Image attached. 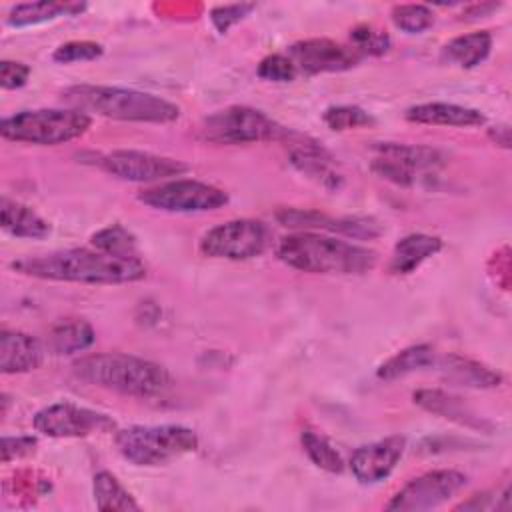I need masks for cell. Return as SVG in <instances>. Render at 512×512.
Instances as JSON below:
<instances>
[{
  "mask_svg": "<svg viewBox=\"0 0 512 512\" xmlns=\"http://www.w3.org/2000/svg\"><path fill=\"white\" fill-rule=\"evenodd\" d=\"M406 448L404 436H388L384 440L364 444L354 450L350 468L360 484H376L392 474Z\"/></svg>",
  "mask_w": 512,
  "mask_h": 512,
  "instance_id": "obj_15",
  "label": "cell"
},
{
  "mask_svg": "<svg viewBox=\"0 0 512 512\" xmlns=\"http://www.w3.org/2000/svg\"><path fill=\"white\" fill-rule=\"evenodd\" d=\"M92 246L104 254L118 258H138L136 238L122 226L110 224L92 236Z\"/></svg>",
  "mask_w": 512,
  "mask_h": 512,
  "instance_id": "obj_30",
  "label": "cell"
},
{
  "mask_svg": "<svg viewBox=\"0 0 512 512\" xmlns=\"http://www.w3.org/2000/svg\"><path fill=\"white\" fill-rule=\"evenodd\" d=\"M466 486V476L458 470H432L410 480L386 504V510L418 512L436 508L454 498Z\"/></svg>",
  "mask_w": 512,
  "mask_h": 512,
  "instance_id": "obj_11",
  "label": "cell"
},
{
  "mask_svg": "<svg viewBox=\"0 0 512 512\" xmlns=\"http://www.w3.org/2000/svg\"><path fill=\"white\" fill-rule=\"evenodd\" d=\"M412 398L422 410L436 414L440 418H446L450 422H456L460 426H466L472 430H490L492 428L490 422L480 418L462 398L448 394L444 390L422 388V390H416Z\"/></svg>",
  "mask_w": 512,
  "mask_h": 512,
  "instance_id": "obj_16",
  "label": "cell"
},
{
  "mask_svg": "<svg viewBox=\"0 0 512 512\" xmlns=\"http://www.w3.org/2000/svg\"><path fill=\"white\" fill-rule=\"evenodd\" d=\"M444 242L438 236L414 232L400 238L392 250L390 272L392 274H412L422 262L432 258L442 250Z\"/></svg>",
  "mask_w": 512,
  "mask_h": 512,
  "instance_id": "obj_21",
  "label": "cell"
},
{
  "mask_svg": "<svg viewBox=\"0 0 512 512\" xmlns=\"http://www.w3.org/2000/svg\"><path fill=\"white\" fill-rule=\"evenodd\" d=\"M488 136H490L492 142H496V144L502 146V148H508V146H510V128H508L506 124H502V126H492V128L488 130Z\"/></svg>",
  "mask_w": 512,
  "mask_h": 512,
  "instance_id": "obj_40",
  "label": "cell"
},
{
  "mask_svg": "<svg viewBox=\"0 0 512 512\" xmlns=\"http://www.w3.org/2000/svg\"><path fill=\"white\" fill-rule=\"evenodd\" d=\"M104 52L102 44L92 42V40H72L62 46H58L52 54V58L60 64H70V62H84V60H96Z\"/></svg>",
  "mask_w": 512,
  "mask_h": 512,
  "instance_id": "obj_34",
  "label": "cell"
},
{
  "mask_svg": "<svg viewBox=\"0 0 512 512\" xmlns=\"http://www.w3.org/2000/svg\"><path fill=\"white\" fill-rule=\"evenodd\" d=\"M118 452L134 466H160L198 448V436L192 428L180 424L130 426L116 430Z\"/></svg>",
  "mask_w": 512,
  "mask_h": 512,
  "instance_id": "obj_6",
  "label": "cell"
},
{
  "mask_svg": "<svg viewBox=\"0 0 512 512\" xmlns=\"http://www.w3.org/2000/svg\"><path fill=\"white\" fill-rule=\"evenodd\" d=\"M434 362H436L434 350L428 344H416L388 358L384 364H380L376 374L380 380H396L406 374L418 372L422 368H432Z\"/></svg>",
  "mask_w": 512,
  "mask_h": 512,
  "instance_id": "obj_27",
  "label": "cell"
},
{
  "mask_svg": "<svg viewBox=\"0 0 512 512\" xmlns=\"http://www.w3.org/2000/svg\"><path fill=\"white\" fill-rule=\"evenodd\" d=\"M84 4H74V2H26V4H16L10 12L6 22L10 26H30V24H42L60 16H76L84 10Z\"/></svg>",
  "mask_w": 512,
  "mask_h": 512,
  "instance_id": "obj_26",
  "label": "cell"
},
{
  "mask_svg": "<svg viewBox=\"0 0 512 512\" xmlns=\"http://www.w3.org/2000/svg\"><path fill=\"white\" fill-rule=\"evenodd\" d=\"M20 274L82 284H126L146 276V266L140 258H118L100 250L70 248L44 256H26L12 262Z\"/></svg>",
  "mask_w": 512,
  "mask_h": 512,
  "instance_id": "obj_1",
  "label": "cell"
},
{
  "mask_svg": "<svg viewBox=\"0 0 512 512\" xmlns=\"http://www.w3.org/2000/svg\"><path fill=\"white\" fill-rule=\"evenodd\" d=\"M270 228L252 218L228 220L210 228L200 240V252L222 260H250L270 246Z\"/></svg>",
  "mask_w": 512,
  "mask_h": 512,
  "instance_id": "obj_8",
  "label": "cell"
},
{
  "mask_svg": "<svg viewBox=\"0 0 512 512\" xmlns=\"http://www.w3.org/2000/svg\"><path fill=\"white\" fill-rule=\"evenodd\" d=\"M38 442L34 436H6L2 438V462L8 464L14 458L28 456L36 450Z\"/></svg>",
  "mask_w": 512,
  "mask_h": 512,
  "instance_id": "obj_39",
  "label": "cell"
},
{
  "mask_svg": "<svg viewBox=\"0 0 512 512\" xmlns=\"http://www.w3.org/2000/svg\"><path fill=\"white\" fill-rule=\"evenodd\" d=\"M300 442H302V448H304L306 456L320 470H326V472H332V474H340L344 470L342 456L322 434H318L314 430H304L302 436H300Z\"/></svg>",
  "mask_w": 512,
  "mask_h": 512,
  "instance_id": "obj_29",
  "label": "cell"
},
{
  "mask_svg": "<svg viewBox=\"0 0 512 512\" xmlns=\"http://www.w3.org/2000/svg\"><path fill=\"white\" fill-rule=\"evenodd\" d=\"M92 118L76 108L22 110L0 122V134L12 142L56 146L88 132Z\"/></svg>",
  "mask_w": 512,
  "mask_h": 512,
  "instance_id": "obj_5",
  "label": "cell"
},
{
  "mask_svg": "<svg viewBox=\"0 0 512 512\" xmlns=\"http://www.w3.org/2000/svg\"><path fill=\"white\" fill-rule=\"evenodd\" d=\"M62 100L76 110L124 122L168 124L180 118V108L150 92L118 86L76 84L62 90Z\"/></svg>",
  "mask_w": 512,
  "mask_h": 512,
  "instance_id": "obj_3",
  "label": "cell"
},
{
  "mask_svg": "<svg viewBox=\"0 0 512 512\" xmlns=\"http://www.w3.org/2000/svg\"><path fill=\"white\" fill-rule=\"evenodd\" d=\"M44 350L36 338L26 332L8 330L0 332V372L22 374L40 368Z\"/></svg>",
  "mask_w": 512,
  "mask_h": 512,
  "instance_id": "obj_17",
  "label": "cell"
},
{
  "mask_svg": "<svg viewBox=\"0 0 512 512\" xmlns=\"http://www.w3.org/2000/svg\"><path fill=\"white\" fill-rule=\"evenodd\" d=\"M0 224L8 234L30 240L46 238L52 230L50 224L42 216H38L30 206L10 200L6 196H2L0 200Z\"/></svg>",
  "mask_w": 512,
  "mask_h": 512,
  "instance_id": "obj_23",
  "label": "cell"
},
{
  "mask_svg": "<svg viewBox=\"0 0 512 512\" xmlns=\"http://www.w3.org/2000/svg\"><path fill=\"white\" fill-rule=\"evenodd\" d=\"M322 120L334 132H344V130H354V128L376 124L372 114H368L364 108L352 106V104L326 108L322 114Z\"/></svg>",
  "mask_w": 512,
  "mask_h": 512,
  "instance_id": "obj_31",
  "label": "cell"
},
{
  "mask_svg": "<svg viewBox=\"0 0 512 512\" xmlns=\"http://www.w3.org/2000/svg\"><path fill=\"white\" fill-rule=\"evenodd\" d=\"M28 76H30V66L14 60L0 62V86L4 90L22 88L28 82Z\"/></svg>",
  "mask_w": 512,
  "mask_h": 512,
  "instance_id": "obj_38",
  "label": "cell"
},
{
  "mask_svg": "<svg viewBox=\"0 0 512 512\" xmlns=\"http://www.w3.org/2000/svg\"><path fill=\"white\" fill-rule=\"evenodd\" d=\"M378 156L396 162L406 168L410 174H418L424 170H436L444 164V154L430 146L418 144H400V142H380L374 146Z\"/></svg>",
  "mask_w": 512,
  "mask_h": 512,
  "instance_id": "obj_22",
  "label": "cell"
},
{
  "mask_svg": "<svg viewBox=\"0 0 512 512\" xmlns=\"http://www.w3.org/2000/svg\"><path fill=\"white\" fill-rule=\"evenodd\" d=\"M390 18L406 34H420L434 24V12L426 4H398L392 8Z\"/></svg>",
  "mask_w": 512,
  "mask_h": 512,
  "instance_id": "obj_32",
  "label": "cell"
},
{
  "mask_svg": "<svg viewBox=\"0 0 512 512\" xmlns=\"http://www.w3.org/2000/svg\"><path fill=\"white\" fill-rule=\"evenodd\" d=\"M352 38V48L360 54V56H380L384 52H388L390 48V36L374 26L368 24H360L350 32Z\"/></svg>",
  "mask_w": 512,
  "mask_h": 512,
  "instance_id": "obj_33",
  "label": "cell"
},
{
  "mask_svg": "<svg viewBox=\"0 0 512 512\" xmlns=\"http://www.w3.org/2000/svg\"><path fill=\"white\" fill-rule=\"evenodd\" d=\"M438 366V370L442 372V378L450 384L456 386H464V388H496L502 382V376L488 368L486 364L472 360V358H464L458 354H448L442 356L440 360L434 362Z\"/></svg>",
  "mask_w": 512,
  "mask_h": 512,
  "instance_id": "obj_19",
  "label": "cell"
},
{
  "mask_svg": "<svg viewBox=\"0 0 512 512\" xmlns=\"http://www.w3.org/2000/svg\"><path fill=\"white\" fill-rule=\"evenodd\" d=\"M32 426L36 432L50 438H84L116 430V422L108 414L72 402H56L38 410L32 418Z\"/></svg>",
  "mask_w": 512,
  "mask_h": 512,
  "instance_id": "obj_10",
  "label": "cell"
},
{
  "mask_svg": "<svg viewBox=\"0 0 512 512\" xmlns=\"http://www.w3.org/2000/svg\"><path fill=\"white\" fill-rule=\"evenodd\" d=\"M138 200L154 210L192 214L222 208L228 202V194L222 188L200 180L176 178L142 190L138 194Z\"/></svg>",
  "mask_w": 512,
  "mask_h": 512,
  "instance_id": "obj_9",
  "label": "cell"
},
{
  "mask_svg": "<svg viewBox=\"0 0 512 512\" xmlns=\"http://www.w3.org/2000/svg\"><path fill=\"white\" fill-rule=\"evenodd\" d=\"M406 120L416 124L430 126H454V128H472L486 122L484 114L476 108L452 104V102H426L416 104L406 110Z\"/></svg>",
  "mask_w": 512,
  "mask_h": 512,
  "instance_id": "obj_18",
  "label": "cell"
},
{
  "mask_svg": "<svg viewBox=\"0 0 512 512\" xmlns=\"http://www.w3.org/2000/svg\"><path fill=\"white\" fill-rule=\"evenodd\" d=\"M92 492L96 508L102 512L140 510V504L132 498V494L120 484V480L112 472H98L92 482Z\"/></svg>",
  "mask_w": 512,
  "mask_h": 512,
  "instance_id": "obj_28",
  "label": "cell"
},
{
  "mask_svg": "<svg viewBox=\"0 0 512 512\" xmlns=\"http://www.w3.org/2000/svg\"><path fill=\"white\" fill-rule=\"evenodd\" d=\"M48 340L54 354H76L90 348L96 340V334L86 320L66 318L52 326Z\"/></svg>",
  "mask_w": 512,
  "mask_h": 512,
  "instance_id": "obj_25",
  "label": "cell"
},
{
  "mask_svg": "<svg viewBox=\"0 0 512 512\" xmlns=\"http://www.w3.org/2000/svg\"><path fill=\"white\" fill-rule=\"evenodd\" d=\"M492 48V36L486 30L456 36L442 48V58L460 68H474L484 62Z\"/></svg>",
  "mask_w": 512,
  "mask_h": 512,
  "instance_id": "obj_24",
  "label": "cell"
},
{
  "mask_svg": "<svg viewBox=\"0 0 512 512\" xmlns=\"http://www.w3.org/2000/svg\"><path fill=\"white\" fill-rule=\"evenodd\" d=\"M286 130L264 112L250 106H228L206 116L198 136L210 144H252L278 140Z\"/></svg>",
  "mask_w": 512,
  "mask_h": 512,
  "instance_id": "obj_7",
  "label": "cell"
},
{
  "mask_svg": "<svg viewBox=\"0 0 512 512\" xmlns=\"http://www.w3.org/2000/svg\"><path fill=\"white\" fill-rule=\"evenodd\" d=\"M98 166L128 182H156L188 172V164L142 150H114L98 158Z\"/></svg>",
  "mask_w": 512,
  "mask_h": 512,
  "instance_id": "obj_12",
  "label": "cell"
},
{
  "mask_svg": "<svg viewBox=\"0 0 512 512\" xmlns=\"http://www.w3.org/2000/svg\"><path fill=\"white\" fill-rule=\"evenodd\" d=\"M256 74L268 82H292L298 76L292 60L284 54H270L260 60Z\"/></svg>",
  "mask_w": 512,
  "mask_h": 512,
  "instance_id": "obj_35",
  "label": "cell"
},
{
  "mask_svg": "<svg viewBox=\"0 0 512 512\" xmlns=\"http://www.w3.org/2000/svg\"><path fill=\"white\" fill-rule=\"evenodd\" d=\"M276 220L288 228L306 230V232L318 228V230L338 232L356 240H370L382 234V226L372 218H362V216L332 218L328 214H322L318 210H308V208H280L276 212Z\"/></svg>",
  "mask_w": 512,
  "mask_h": 512,
  "instance_id": "obj_14",
  "label": "cell"
},
{
  "mask_svg": "<svg viewBox=\"0 0 512 512\" xmlns=\"http://www.w3.org/2000/svg\"><path fill=\"white\" fill-rule=\"evenodd\" d=\"M290 162L300 174H304L306 178H310L312 182L330 192L340 190L344 182L342 174L336 172V168L332 166L330 154L314 144H302L294 148L290 152Z\"/></svg>",
  "mask_w": 512,
  "mask_h": 512,
  "instance_id": "obj_20",
  "label": "cell"
},
{
  "mask_svg": "<svg viewBox=\"0 0 512 512\" xmlns=\"http://www.w3.org/2000/svg\"><path fill=\"white\" fill-rule=\"evenodd\" d=\"M256 8V4H230V6H216L210 12V20L214 24V28L224 34L228 32V28L236 22H240L248 12H252Z\"/></svg>",
  "mask_w": 512,
  "mask_h": 512,
  "instance_id": "obj_36",
  "label": "cell"
},
{
  "mask_svg": "<svg viewBox=\"0 0 512 512\" xmlns=\"http://www.w3.org/2000/svg\"><path fill=\"white\" fill-rule=\"evenodd\" d=\"M288 58L294 68L304 74H324V72H344L360 62V54L344 44L328 38H308L292 44L288 48Z\"/></svg>",
  "mask_w": 512,
  "mask_h": 512,
  "instance_id": "obj_13",
  "label": "cell"
},
{
  "mask_svg": "<svg viewBox=\"0 0 512 512\" xmlns=\"http://www.w3.org/2000/svg\"><path fill=\"white\" fill-rule=\"evenodd\" d=\"M76 378L120 394L148 398L156 396L170 384V374L164 366L120 352L88 354L72 364Z\"/></svg>",
  "mask_w": 512,
  "mask_h": 512,
  "instance_id": "obj_4",
  "label": "cell"
},
{
  "mask_svg": "<svg viewBox=\"0 0 512 512\" xmlns=\"http://www.w3.org/2000/svg\"><path fill=\"white\" fill-rule=\"evenodd\" d=\"M276 256L286 266L308 274H366L378 262L374 250L306 230L284 236Z\"/></svg>",
  "mask_w": 512,
  "mask_h": 512,
  "instance_id": "obj_2",
  "label": "cell"
},
{
  "mask_svg": "<svg viewBox=\"0 0 512 512\" xmlns=\"http://www.w3.org/2000/svg\"><path fill=\"white\" fill-rule=\"evenodd\" d=\"M370 168H372V172H376L380 178L390 180V182H394V184H398V186H412L414 180H416V176L410 174L406 168H402V166H398L396 162L386 160V158H382V156H376V158L372 160Z\"/></svg>",
  "mask_w": 512,
  "mask_h": 512,
  "instance_id": "obj_37",
  "label": "cell"
}]
</instances>
